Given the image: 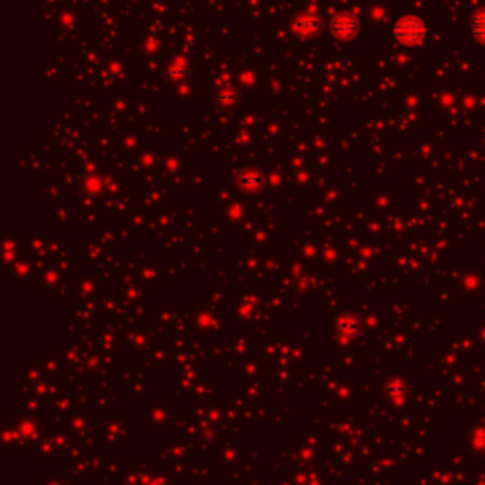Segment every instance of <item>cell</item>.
Wrapping results in <instances>:
<instances>
[{"instance_id":"cell-1","label":"cell","mask_w":485,"mask_h":485,"mask_svg":"<svg viewBox=\"0 0 485 485\" xmlns=\"http://www.w3.org/2000/svg\"><path fill=\"white\" fill-rule=\"evenodd\" d=\"M424 32H426L424 25L415 18L402 19V21H398V25H396V29H394L396 38H398L400 42L406 44L419 42V40L424 37Z\"/></svg>"},{"instance_id":"cell-2","label":"cell","mask_w":485,"mask_h":485,"mask_svg":"<svg viewBox=\"0 0 485 485\" xmlns=\"http://www.w3.org/2000/svg\"><path fill=\"white\" fill-rule=\"evenodd\" d=\"M357 21L351 16H340L332 23V30L336 35H340V37H352L357 32Z\"/></svg>"},{"instance_id":"cell-3","label":"cell","mask_w":485,"mask_h":485,"mask_svg":"<svg viewBox=\"0 0 485 485\" xmlns=\"http://www.w3.org/2000/svg\"><path fill=\"white\" fill-rule=\"evenodd\" d=\"M472 30H474V35H476L479 40H484L485 42V12L478 13V16L474 18Z\"/></svg>"}]
</instances>
